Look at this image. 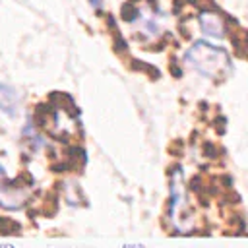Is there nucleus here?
<instances>
[{
	"label": "nucleus",
	"instance_id": "obj_6",
	"mask_svg": "<svg viewBox=\"0 0 248 248\" xmlns=\"http://www.w3.org/2000/svg\"><path fill=\"white\" fill-rule=\"evenodd\" d=\"M136 16H138V10H136L132 4H124V6H122V17H124L126 21H134Z\"/></svg>",
	"mask_w": 248,
	"mask_h": 248
},
{
	"label": "nucleus",
	"instance_id": "obj_7",
	"mask_svg": "<svg viewBox=\"0 0 248 248\" xmlns=\"http://www.w3.org/2000/svg\"><path fill=\"white\" fill-rule=\"evenodd\" d=\"M91 6H95V8H99V6H101V0H91Z\"/></svg>",
	"mask_w": 248,
	"mask_h": 248
},
{
	"label": "nucleus",
	"instance_id": "obj_3",
	"mask_svg": "<svg viewBox=\"0 0 248 248\" xmlns=\"http://www.w3.org/2000/svg\"><path fill=\"white\" fill-rule=\"evenodd\" d=\"M200 27L209 37H215V39L225 37V23H223L221 16L215 12H202L200 14Z\"/></svg>",
	"mask_w": 248,
	"mask_h": 248
},
{
	"label": "nucleus",
	"instance_id": "obj_10",
	"mask_svg": "<svg viewBox=\"0 0 248 248\" xmlns=\"http://www.w3.org/2000/svg\"><path fill=\"white\" fill-rule=\"evenodd\" d=\"M0 248H14L12 244H4V246H0Z\"/></svg>",
	"mask_w": 248,
	"mask_h": 248
},
{
	"label": "nucleus",
	"instance_id": "obj_2",
	"mask_svg": "<svg viewBox=\"0 0 248 248\" xmlns=\"http://www.w3.org/2000/svg\"><path fill=\"white\" fill-rule=\"evenodd\" d=\"M19 101H21V95L16 87L0 83V110L4 114L16 116L17 110H19Z\"/></svg>",
	"mask_w": 248,
	"mask_h": 248
},
{
	"label": "nucleus",
	"instance_id": "obj_1",
	"mask_svg": "<svg viewBox=\"0 0 248 248\" xmlns=\"http://www.w3.org/2000/svg\"><path fill=\"white\" fill-rule=\"evenodd\" d=\"M184 60L207 78H217L223 72H229V68H231L229 54L223 48H217L205 41L194 43V46H190L186 50Z\"/></svg>",
	"mask_w": 248,
	"mask_h": 248
},
{
	"label": "nucleus",
	"instance_id": "obj_9",
	"mask_svg": "<svg viewBox=\"0 0 248 248\" xmlns=\"http://www.w3.org/2000/svg\"><path fill=\"white\" fill-rule=\"evenodd\" d=\"M0 174H6V170H4V167L0 165Z\"/></svg>",
	"mask_w": 248,
	"mask_h": 248
},
{
	"label": "nucleus",
	"instance_id": "obj_4",
	"mask_svg": "<svg viewBox=\"0 0 248 248\" xmlns=\"http://www.w3.org/2000/svg\"><path fill=\"white\" fill-rule=\"evenodd\" d=\"M50 105L56 107V108L66 110L70 116H76V114H78V107H76L74 99H72L68 93H58V91L50 93Z\"/></svg>",
	"mask_w": 248,
	"mask_h": 248
},
{
	"label": "nucleus",
	"instance_id": "obj_8",
	"mask_svg": "<svg viewBox=\"0 0 248 248\" xmlns=\"http://www.w3.org/2000/svg\"><path fill=\"white\" fill-rule=\"evenodd\" d=\"M124 248H143V246H138V244H126Z\"/></svg>",
	"mask_w": 248,
	"mask_h": 248
},
{
	"label": "nucleus",
	"instance_id": "obj_5",
	"mask_svg": "<svg viewBox=\"0 0 248 248\" xmlns=\"http://www.w3.org/2000/svg\"><path fill=\"white\" fill-rule=\"evenodd\" d=\"M19 223L10 217H0V234H19Z\"/></svg>",
	"mask_w": 248,
	"mask_h": 248
}]
</instances>
